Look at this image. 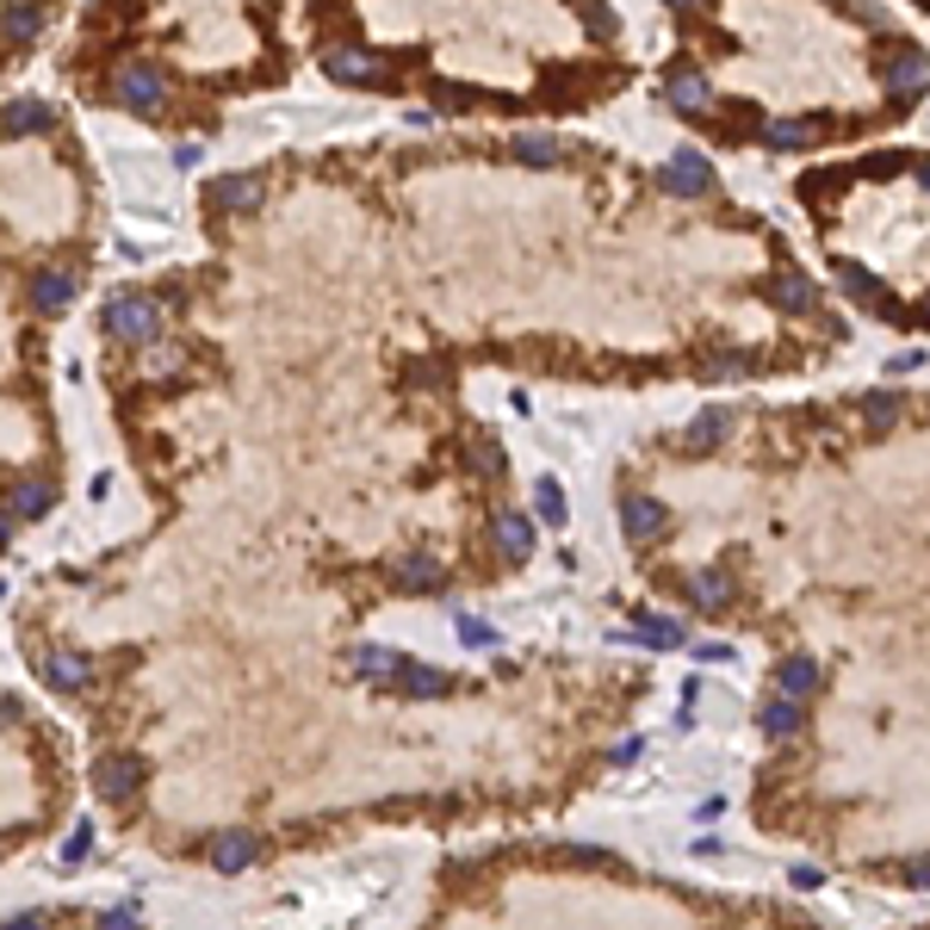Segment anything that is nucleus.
Returning <instances> with one entry per match:
<instances>
[{"label":"nucleus","instance_id":"7ed1b4c3","mask_svg":"<svg viewBox=\"0 0 930 930\" xmlns=\"http://www.w3.org/2000/svg\"><path fill=\"white\" fill-rule=\"evenodd\" d=\"M100 330L125 347H149L161 335V299H149V292H112L100 304Z\"/></svg>","mask_w":930,"mask_h":930},{"label":"nucleus","instance_id":"f8f14e48","mask_svg":"<svg viewBox=\"0 0 930 930\" xmlns=\"http://www.w3.org/2000/svg\"><path fill=\"white\" fill-rule=\"evenodd\" d=\"M819 689H825V663L819 658H806V651H801V658L775 663V694H788V701H801V708H806Z\"/></svg>","mask_w":930,"mask_h":930},{"label":"nucleus","instance_id":"20e7f679","mask_svg":"<svg viewBox=\"0 0 930 930\" xmlns=\"http://www.w3.org/2000/svg\"><path fill=\"white\" fill-rule=\"evenodd\" d=\"M651 187L663 199H682V206H708V199H720V174L694 156V149H677L663 168H651Z\"/></svg>","mask_w":930,"mask_h":930},{"label":"nucleus","instance_id":"f3484780","mask_svg":"<svg viewBox=\"0 0 930 930\" xmlns=\"http://www.w3.org/2000/svg\"><path fill=\"white\" fill-rule=\"evenodd\" d=\"M44 38V7L38 0H13V7H0V44L7 50H25Z\"/></svg>","mask_w":930,"mask_h":930},{"label":"nucleus","instance_id":"4468645a","mask_svg":"<svg viewBox=\"0 0 930 930\" xmlns=\"http://www.w3.org/2000/svg\"><path fill=\"white\" fill-rule=\"evenodd\" d=\"M757 732L770 744H794L806 732V708H801V701H788V694H770L763 713H757Z\"/></svg>","mask_w":930,"mask_h":930},{"label":"nucleus","instance_id":"f257e3e1","mask_svg":"<svg viewBox=\"0 0 930 930\" xmlns=\"http://www.w3.org/2000/svg\"><path fill=\"white\" fill-rule=\"evenodd\" d=\"M658 94L713 149L825 156L930 100V44L875 0H663Z\"/></svg>","mask_w":930,"mask_h":930},{"label":"nucleus","instance_id":"dca6fc26","mask_svg":"<svg viewBox=\"0 0 930 930\" xmlns=\"http://www.w3.org/2000/svg\"><path fill=\"white\" fill-rule=\"evenodd\" d=\"M38 677H44L56 694H81L87 682H94V663L81 658V651H44V663H38Z\"/></svg>","mask_w":930,"mask_h":930},{"label":"nucleus","instance_id":"c756f323","mask_svg":"<svg viewBox=\"0 0 930 930\" xmlns=\"http://www.w3.org/2000/svg\"><path fill=\"white\" fill-rule=\"evenodd\" d=\"M906 7H918V13H924V19H930V0H906Z\"/></svg>","mask_w":930,"mask_h":930},{"label":"nucleus","instance_id":"6ab92c4d","mask_svg":"<svg viewBox=\"0 0 930 930\" xmlns=\"http://www.w3.org/2000/svg\"><path fill=\"white\" fill-rule=\"evenodd\" d=\"M50 503H56V490H50L44 478H19V484L7 490V503H0V509H7L13 521H38V515H50Z\"/></svg>","mask_w":930,"mask_h":930},{"label":"nucleus","instance_id":"b1692460","mask_svg":"<svg viewBox=\"0 0 930 930\" xmlns=\"http://www.w3.org/2000/svg\"><path fill=\"white\" fill-rule=\"evenodd\" d=\"M94 930H143L137 906H112V912H94Z\"/></svg>","mask_w":930,"mask_h":930},{"label":"nucleus","instance_id":"a878e982","mask_svg":"<svg viewBox=\"0 0 930 930\" xmlns=\"http://www.w3.org/2000/svg\"><path fill=\"white\" fill-rule=\"evenodd\" d=\"M459 639H466V646H497V633H490L484 620H472V615H459Z\"/></svg>","mask_w":930,"mask_h":930},{"label":"nucleus","instance_id":"f03ea898","mask_svg":"<svg viewBox=\"0 0 930 930\" xmlns=\"http://www.w3.org/2000/svg\"><path fill=\"white\" fill-rule=\"evenodd\" d=\"M794 206L856 316L930 335V149L887 143L794 174Z\"/></svg>","mask_w":930,"mask_h":930},{"label":"nucleus","instance_id":"c85d7f7f","mask_svg":"<svg viewBox=\"0 0 930 930\" xmlns=\"http://www.w3.org/2000/svg\"><path fill=\"white\" fill-rule=\"evenodd\" d=\"M13 527H19V521L7 515V509H0V546H7V540H13Z\"/></svg>","mask_w":930,"mask_h":930},{"label":"nucleus","instance_id":"5701e85b","mask_svg":"<svg viewBox=\"0 0 930 930\" xmlns=\"http://www.w3.org/2000/svg\"><path fill=\"white\" fill-rule=\"evenodd\" d=\"M534 509H540V515H546V527H565V484H558V478H540V484H534Z\"/></svg>","mask_w":930,"mask_h":930},{"label":"nucleus","instance_id":"39448f33","mask_svg":"<svg viewBox=\"0 0 930 930\" xmlns=\"http://www.w3.org/2000/svg\"><path fill=\"white\" fill-rule=\"evenodd\" d=\"M106 100L130 106L137 118H161V112H168V75H161V69H149V63H125V69H112Z\"/></svg>","mask_w":930,"mask_h":930},{"label":"nucleus","instance_id":"393cba45","mask_svg":"<svg viewBox=\"0 0 930 930\" xmlns=\"http://www.w3.org/2000/svg\"><path fill=\"white\" fill-rule=\"evenodd\" d=\"M87 850H94V825L81 819L75 832H69V844H63V868H75V863H81V856H87Z\"/></svg>","mask_w":930,"mask_h":930},{"label":"nucleus","instance_id":"423d86ee","mask_svg":"<svg viewBox=\"0 0 930 930\" xmlns=\"http://www.w3.org/2000/svg\"><path fill=\"white\" fill-rule=\"evenodd\" d=\"M620 534H627V546H658L663 534H670V509H663V497H651V490H620Z\"/></svg>","mask_w":930,"mask_h":930},{"label":"nucleus","instance_id":"412c9836","mask_svg":"<svg viewBox=\"0 0 930 930\" xmlns=\"http://www.w3.org/2000/svg\"><path fill=\"white\" fill-rule=\"evenodd\" d=\"M75 273H69V268H44V273H38V280H32V304H38V311H63V304L69 299H75Z\"/></svg>","mask_w":930,"mask_h":930},{"label":"nucleus","instance_id":"6e6552de","mask_svg":"<svg viewBox=\"0 0 930 930\" xmlns=\"http://www.w3.org/2000/svg\"><path fill=\"white\" fill-rule=\"evenodd\" d=\"M490 546H497L503 565H527V558H534V515L497 509V515H490Z\"/></svg>","mask_w":930,"mask_h":930},{"label":"nucleus","instance_id":"cd10ccee","mask_svg":"<svg viewBox=\"0 0 930 930\" xmlns=\"http://www.w3.org/2000/svg\"><path fill=\"white\" fill-rule=\"evenodd\" d=\"M694 658H708V663H725V658H732V646H694Z\"/></svg>","mask_w":930,"mask_h":930},{"label":"nucleus","instance_id":"9d476101","mask_svg":"<svg viewBox=\"0 0 930 930\" xmlns=\"http://www.w3.org/2000/svg\"><path fill=\"white\" fill-rule=\"evenodd\" d=\"M391 584H397V596H441L447 589V558L441 552H410V558H397Z\"/></svg>","mask_w":930,"mask_h":930},{"label":"nucleus","instance_id":"0eeeda50","mask_svg":"<svg viewBox=\"0 0 930 930\" xmlns=\"http://www.w3.org/2000/svg\"><path fill=\"white\" fill-rule=\"evenodd\" d=\"M149 782V763L137 757V751H112V757H100L94 763V794L106 806H125V801H137V788Z\"/></svg>","mask_w":930,"mask_h":930},{"label":"nucleus","instance_id":"a211bd4d","mask_svg":"<svg viewBox=\"0 0 930 930\" xmlns=\"http://www.w3.org/2000/svg\"><path fill=\"white\" fill-rule=\"evenodd\" d=\"M50 125H56V112L44 100H7L0 106V137H44Z\"/></svg>","mask_w":930,"mask_h":930},{"label":"nucleus","instance_id":"aec40b11","mask_svg":"<svg viewBox=\"0 0 930 930\" xmlns=\"http://www.w3.org/2000/svg\"><path fill=\"white\" fill-rule=\"evenodd\" d=\"M347 670L366 682H391L397 670H404V651H385V646H354L347 651Z\"/></svg>","mask_w":930,"mask_h":930},{"label":"nucleus","instance_id":"bb28decb","mask_svg":"<svg viewBox=\"0 0 930 930\" xmlns=\"http://www.w3.org/2000/svg\"><path fill=\"white\" fill-rule=\"evenodd\" d=\"M0 930H50V912H19L13 924H0Z\"/></svg>","mask_w":930,"mask_h":930},{"label":"nucleus","instance_id":"4be33fe9","mask_svg":"<svg viewBox=\"0 0 930 930\" xmlns=\"http://www.w3.org/2000/svg\"><path fill=\"white\" fill-rule=\"evenodd\" d=\"M633 639L651 646V651H677L682 646V627H677V620H663V615H639V620H633Z\"/></svg>","mask_w":930,"mask_h":930},{"label":"nucleus","instance_id":"ddd939ff","mask_svg":"<svg viewBox=\"0 0 930 930\" xmlns=\"http://www.w3.org/2000/svg\"><path fill=\"white\" fill-rule=\"evenodd\" d=\"M385 689H397L404 701H435V694H447L453 689V677H447L441 663H416V658H404V670H397Z\"/></svg>","mask_w":930,"mask_h":930},{"label":"nucleus","instance_id":"1a4fd4ad","mask_svg":"<svg viewBox=\"0 0 930 930\" xmlns=\"http://www.w3.org/2000/svg\"><path fill=\"white\" fill-rule=\"evenodd\" d=\"M206 863L218 868V875H242V868L261 863V837L242 832V825H230V832H211V837H206Z\"/></svg>","mask_w":930,"mask_h":930},{"label":"nucleus","instance_id":"2eb2a0df","mask_svg":"<svg viewBox=\"0 0 930 930\" xmlns=\"http://www.w3.org/2000/svg\"><path fill=\"white\" fill-rule=\"evenodd\" d=\"M206 206L211 211H254L261 206V174H223V180H206Z\"/></svg>","mask_w":930,"mask_h":930},{"label":"nucleus","instance_id":"9b49d317","mask_svg":"<svg viewBox=\"0 0 930 930\" xmlns=\"http://www.w3.org/2000/svg\"><path fill=\"white\" fill-rule=\"evenodd\" d=\"M577 149H571L565 137H552V130H521V137H509V161H521V168H558V161H571Z\"/></svg>","mask_w":930,"mask_h":930}]
</instances>
